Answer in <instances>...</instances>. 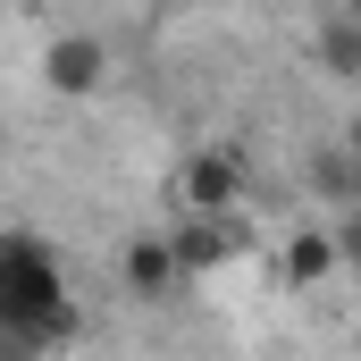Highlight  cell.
I'll return each mask as SVG.
<instances>
[{"mask_svg": "<svg viewBox=\"0 0 361 361\" xmlns=\"http://www.w3.org/2000/svg\"><path fill=\"white\" fill-rule=\"evenodd\" d=\"M177 252H169V235H135V244H126V294H135V302H152V294H169V286H177Z\"/></svg>", "mask_w": 361, "mask_h": 361, "instance_id": "5", "label": "cell"}, {"mask_svg": "<svg viewBox=\"0 0 361 361\" xmlns=\"http://www.w3.org/2000/svg\"><path fill=\"white\" fill-rule=\"evenodd\" d=\"M235 193H244V160L235 152H193L185 177H177V210L185 219H227Z\"/></svg>", "mask_w": 361, "mask_h": 361, "instance_id": "2", "label": "cell"}, {"mask_svg": "<svg viewBox=\"0 0 361 361\" xmlns=\"http://www.w3.org/2000/svg\"><path fill=\"white\" fill-rule=\"evenodd\" d=\"M319 59H328V76H361V17H328V34H319Z\"/></svg>", "mask_w": 361, "mask_h": 361, "instance_id": "7", "label": "cell"}, {"mask_svg": "<svg viewBox=\"0 0 361 361\" xmlns=\"http://www.w3.org/2000/svg\"><path fill=\"white\" fill-rule=\"evenodd\" d=\"M169 252H177V269H219L235 252V227L227 219H185L177 235H169Z\"/></svg>", "mask_w": 361, "mask_h": 361, "instance_id": "6", "label": "cell"}, {"mask_svg": "<svg viewBox=\"0 0 361 361\" xmlns=\"http://www.w3.org/2000/svg\"><path fill=\"white\" fill-rule=\"evenodd\" d=\"M34 353H42L34 336H17V328H0V361H34Z\"/></svg>", "mask_w": 361, "mask_h": 361, "instance_id": "10", "label": "cell"}, {"mask_svg": "<svg viewBox=\"0 0 361 361\" xmlns=\"http://www.w3.org/2000/svg\"><path fill=\"white\" fill-rule=\"evenodd\" d=\"M277 269H286V286H328L345 261H336V235H328V227H302V235H286Z\"/></svg>", "mask_w": 361, "mask_h": 361, "instance_id": "4", "label": "cell"}, {"mask_svg": "<svg viewBox=\"0 0 361 361\" xmlns=\"http://www.w3.org/2000/svg\"><path fill=\"white\" fill-rule=\"evenodd\" d=\"M336 8H345V17H361V0H336Z\"/></svg>", "mask_w": 361, "mask_h": 361, "instance_id": "11", "label": "cell"}, {"mask_svg": "<svg viewBox=\"0 0 361 361\" xmlns=\"http://www.w3.org/2000/svg\"><path fill=\"white\" fill-rule=\"evenodd\" d=\"M328 235H336V261H345V269H361V202H345V219H336Z\"/></svg>", "mask_w": 361, "mask_h": 361, "instance_id": "8", "label": "cell"}, {"mask_svg": "<svg viewBox=\"0 0 361 361\" xmlns=\"http://www.w3.org/2000/svg\"><path fill=\"white\" fill-rule=\"evenodd\" d=\"M345 177H353V202H361V118L345 126Z\"/></svg>", "mask_w": 361, "mask_h": 361, "instance_id": "9", "label": "cell"}, {"mask_svg": "<svg viewBox=\"0 0 361 361\" xmlns=\"http://www.w3.org/2000/svg\"><path fill=\"white\" fill-rule=\"evenodd\" d=\"M101 76H109V51H101L92 34H59V42L42 51V85L59 92V101H92Z\"/></svg>", "mask_w": 361, "mask_h": 361, "instance_id": "3", "label": "cell"}, {"mask_svg": "<svg viewBox=\"0 0 361 361\" xmlns=\"http://www.w3.org/2000/svg\"><path fill=\"white\" fill-rule=\"evenodd\" d=\"M0 328H17L34 345H68L76 336L68 277H59V252L42 235H0Z\"/></svg>", "mask_w": 361, "mask_h": 361, "instance_id": "1", "label": "cell"}]
</instances>
